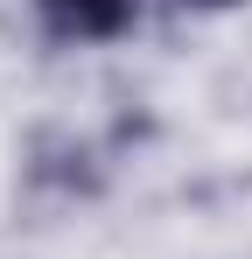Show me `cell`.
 <instances>
[{"mask_svg": "<svg viewBox=\"0 0 252 259\" xmlns=\"http://www.w3.org/2000/svg\"><path fill=\"white\" fill-rule=\"evenodd\" d=\"M49 49H105L140 28V0H28Z\"/></svg>", "mask_w": 252, "mask_h": 259, "instance_id": "1", "label": "cell"}, {"mask_svg": "<svg viewBox=\"0 0 252 259\" xmlns=\"http://www.w3.org/2000/svg\"><path fill=\"white\" fill-rule=\"evenodd\" d=\"M182 14H231V7H245V0H175Z\"/></svg>", "mask_w": 252, "mask_h": 259, "instance_id": "2", "label": "cell"}]
</instances>
